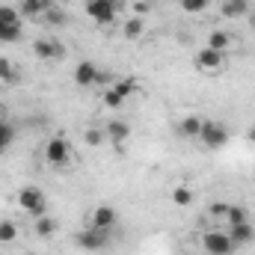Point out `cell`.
<instances>
[{
    "label": "cell",
    "instance_id": "1",
    "mask_svg": "<svg viewBox=\"0 0 255 255\" xmlns=\"http://www.w3.org/2000/svg\"><path fill=\"white\" fill-rule=\"evenodd\" d=\"M122 9H125V0H86V6H83V12L101 27H110Z\"/></svg>",
    "mask_w": 255,
    "mask_h": 255
},
{
    "label": "cell",
    "instance_id": "2",
    "mask_svg": "<svg viewBox=\"0 0 255 255\" xmlns=\"http://www.w3.org/2000/svg\"><path fill=\"white\" fill-rule=\"evenodd\" d=\"M202 250L208 255H235L238 253V247L232 244V238H229V232L223 226L202 232Z\"/></svg>",
    "mask_w": 255,
    "mask_h": 255
},
{
    "label": "cell",
    "instance_id": "3",
    "mask_svg": "<svg viewBox=\"0 0 255 255\" xmlns=\"http://www.w3.org/2000/svg\"><path fill=\"white\" fill-rule=\"evenodd\" d=\"M15 199H18V208H21L24 214H30L33 220H36V217H42V214H45V208H48V196H45V190H42V187H33V184L21 187Z\"/></svg>",
    "mask_w": 255,
    "mask_h": 255
},
{
    "label": "cell",
    "instance_id": "4",
    "mask_svg": "<svg viewBox=\"0 0 255 255\" xmlns=\"http://www.w3.org/2000/svg\"><path fill=\"white\" fill-rule=\"evenodd\" d=\"M199 142H202L205 148L217 151V148H223V145L229 142V128L223 125V122H217V119H202V128H199Z\"/></svg>",
    "mask_w": 255,
    "mask_h": 255
},
{
    "label": "cell",
    "instance_id": "5",
    "mask_svg": "<svg viewBox=\"0 0 255 255\" xmlns=\"http://www.w3.org/2000/svg\"><path fill=\"white\" fill-rule=\"evenodd\" d=\"M71 157H74V151H71V142L65 136H51L45 142V160H48V166L63 169V166L71 163Z\"/></svg>",
    "mask_w": 255,
    "mask_h": 255
},
{
    "label": "cell",
    "instance_id": "6",
    "mask_svg": "<svg viewBox=\"0 0 255 255\" xmlns=\"http://www.w3.org/2000/svg\"><path fill=\"white\" fill-rule=\"evenodd\" d=\"M193 63H196V68H199L202 74H220V71L226 68L229 60H226V54H223V51H214V48H208V45H205V48H199V51H196V60H193Z\"/></svg>",
    "mask_w": 255,
    "mask_h": 255
},
{
    "label": "cell",
    "instance_id": "7",
    "mask_svg": "<svg viewBox=\"0 0 255 255\" xmlns=\"http://www.w3.org/2000/svg\"><path fill=\"white\" fill-rule=\"evenodd\" d=\"M77 247L83 250V253H101V250H107L110 247V232H101V229H83V232H77Z\"/></svg>",
    "mask_w": 255,
    "mask_h": 255
},
{
    "label": "cell",
    "instance_id": "8",
    "mask_svg": "<svg viewBox=\"0 0 255 255\" xmlns=\"http://www.w3.org/2000/svg\"><path fill=\"white\" fill-rule=\"evenodd\" d=\"M116 223H119V214H116V208H110V205H98V208L89 214V220H86L89 229H101V232L116 229Z\"/></svg>",
    "mask_w": 255,
    "mask_h": 255
},
{
    "label": "cell",
    "instance_id": "9",
    "mask_svg": "<svg viewBox=\"0 0 255 255\" xmlns=\"http://www.w3.org/2000/svg\"><path fill=\"white\" fill-rule=\"evenodd\" d=\"M33 54L42 60V63H51V60H63L65 57V45L57 39H39L33 42Z\"/></svg>",
    "mask_w": 255,
    "mask_h": 255
},
{
    "label": "cell",
    "instance_id": "10",
    "mask_svg": "<svg viewBox=\"0 0 255 255\" xmlns=\"http://www.w3.org/2000/svg\"><path fill=\"white\" fill-rule=\"evenodd\" d=\"M226 232H229V238H232V244L241 250V247H250L255 241V226L247 220V223H238V226H226Z\"/></svg>",
    "mask_w": 255,
    "mask_h": 255
},
{
    "label": "cell",
    "instance_id": "11",
    "mask_svg": "<svg viewBox=\"0 0 255 255\" xmlns=\"http://www.w3.org/2000/svg\"><path fill=\"white\" fill-rule=\"evenodd\" d=\"M101 80V71H98V65L89 63V60H83V63H77V68H74V83L77 86H95Z\"/></svg>",
    "mask_w": 255,
    "mask_h": 255
},
{
    "label": "cell",
    "instance_id": "12",
    "mask_svg": "<svg viewBox=\"0 0 255 255\" xmlns=\"http://www.w3.org/2000/svg\"><path fill=\"white\" fill-rule=\"evenodd\" d=\"M104 133H107V142H113L116 148H122L128 139H130V125L122 122V119H113L104 125Z\"/></svg>",
    "mask_w": 255,
    "mask_h": 255
},
{
    "label": "cell",
    "instance_id": "13",
    "mask_svg": "<svg viewBox=\"0 0 255 255\" xmlns=\"http://www.w3.org/2000/svg\"><path fill=\"white\" fill-rule=\"evenodd\" d=\"M54 6V0H21L18 12L21 18H45V12Z\"/></svg>",
    "mask_w": 255,
    "mask_h": 255
},
{
    "label": "cell",
    "instance_id": "14",
    "mask_svg": "<svg viewBox=\"0 0 255 255\" xmlns=\"http://www.w3.org/2000/svg\"><path fill=\"white\" fill-rule=\"evenodd\" d=\"M250 9H253L250 0H223V6H220L223 18H232V21H235V18H247Z\"/></svg>",
    "mask_w": 255,
    "mask_h": 255
},
{
    "label": "cell",
    "instance_id": "15",
    "mask_svg": "<svg viewBox=\"0 0 255 255\" xmlns=\"http://www.w3.org/2000/svg\"><path fill=\"white\" fill-rule=\"evenodd\" d=\"M199 128H202V119H199V116H184V119L175 125V133L184 136V139H199Z\"/></svg>",
    "mask_w": 255,
    "mask_h": 255
},
{
    "label": "cell",
    "instance_id": "16",
    "mask_svg": "<svg viewBox=\"0 0 255 255\" xmlns=\"http://www.w3.org/2000/svg\"><path fill=\"white\" fill-rule=\"evenodd\" d=\"M33 229H36V235L39 238H54L57 232H60V223L54 220V217H36V223H33Z\"/></svg>",
    "mask_w": 255,
    "mask_h": 255
},
{
    "label": "cell",
    "instance_id": "17",
    "mask_svg": "<svg viewBox=\"0 0 255 255\" xmlns=\"http://www.w3.org/2000/svg\"><path fill=\"white\" fill-rule=\"evenodd\" d=\"M208 48L229 54V48H232V36H229L226 30H211V33H208Z\"/></svg>",
    "mask_w": 255,
    "mask_h": 255
},
{
    "label": "cell",
    "instance_id": "18",
    "mask_svg": "<svg viewBox=\"0 0 255 255\" xmlns=\"http://www.w3.org/2000/svg\"><path fill=\"white\" fill-rule=\"evenodd\" d=\"M18 77H21L18 74V65L12 63L9 57H0V80L3 83H18Z\"/></svg>",
    "mask_w": 255,
    "mask_h": 255
},
{
    "label": "cell",
    "instance_id": "19",
    "mask_svg": "<svg viewBox=\"0 0 255 255\" xmlns=\"http://www.w3.org/2000/svg\"><path fill=\"white\" fill-rule=\"evenodd\" d=\"M122 33H125V39H130V42H133V39H139V36L145 33V21H142V18H136V15H133V18H128L125 27H122Z\"/></svg>",
    "mask_w": 255,
    "mask_h": 255
},
{
    "label": "cell",
    "instance_id": "20",
    "mask_svg": "<svg viewBox=\"0 0 255 255\" xmlns=\"http://www.w3.org/2000/svg\"><path fill=\"white\" fill-rule=\"evenodd\" d=\"M193 199H196V196H193L190 187H184V184L172 187V202H175L178 208H190V205H193Z\"/></svg>",
    "mask_w": 255,
    "mask_h": 255
},
{
    "label": "cell",
    "instance_id": "21",
    "mask_svg": "<svg viewBox=\"0 0 255 255\" xmlns=\"http://www.w3.org/2000/svg\"><path fill=\"white\" fill-rule=\"evenodd\" d=\"M83 142H86V145H92V148L104 145V142H107V133H104V128H86V130H83Z\"/></svg>",
    "mask_w": 255,
    "mask_h": 255
},
{
    "label": "cell",
    "instance_id": "22",
    "mask_svg": "<svg viewBox=\"0 0 255 255\" xmlns=\"http://www.w3.org/2000/svg\"><path fill=\"white\" fill-rule=\"evenodd\" d=\"M101 101H104V107H110V110H119V107H125V104H128V101L116 92V89H113V86H107V89L101 92Z\"/></svg>",
    "mask_w": 255,
    "mask_h": 255
},
{
    "label": "cell",
    "instance_id": "23",
    "mask_svg": "<svg viewBox=\"0 0 255 255\" xmlns=\"http://www.w3.org/2000/svg\"><path fill=\"white\" fill-rule=\"evenodd\" d=\"M250 214L244 205H229V214H226V226H238V223H247Z\"/></svg>",
    "mask_w": 255,
    "mask_h": 255
},
{
    "label": "cell",
    "instance_id": "24",
    "mask_svg": "<svg viewBox=\"0 0 255 255\" xmlns=\"http://www.w3.org/2000/svg\"><path fill=\"white\" fill-rule=\"evenodd\" d=\"M18 39H21V24H3L0 21V45L18 42Z\"/></svg>",
    "mask_w": 255,
    "mask_h": 255
},
{
    "label": "cell",
    "instance_id": "25",
    "mask_svg": "<svg viewBox=\"0 0 255 255\" xmlns=\"http://www.w3.org/2000/svg\"><path fill=\"white\" fill-rule=\"evenodd\" d=\"M45 21H48L51 27H65V24H68V15H65L63 9H60V6L54 3V6H51V9L45 12Z\"/></svg>",
    "mask_w": 255,
    "mask_h": 255
},
{
    "label": "cell",
    "instance_id": "26",
    "mask_svg": "<svg viewBox=\"0 0 255 255\" xmlns=\"http://www.w3.org/2000/svg\"><path fill=\"white\" fill-rule=\"evenodd\" d=\"M15 142V128L9 125L6 119H0V151H6Z\"/></svg>",
    "mask_w": 255,
    "mask_h": 255
},
{
    "label": "cell",
    "instance_id": "27",
    "mask_svg": "<svg viewBox=\"0 0 255 255\" xmlns=\"http://www.w3.org/2000/svg\"><path fill=\"white\" fill-rule=\"evenodd\" d=\"M18 238V226L12 220H0V244H12Z\"/></svg>",
    "mask_w": 255,
    "mask_h": 255
},
{
    "label": "cell",
    "instance_id": "28",
    "mask_svg": "<svg viewBox=\"0 0 255 255\" xmlns=\"http://www.w3.org/2000/svg\"><path fill=\"white\" fill-rule=\"evenodd\" d=\"M113 89H116V92H119V95L128 101V98L136 92V80H130V77H119V80L113 83Z\"/></svg>",
    "mask_w": 255,
    "mask_h": 255
},
{
    "label": "cell",
    "instance_id": "29",
    "mask_svg": "<svg viewBox=\"0 0 255 255\" xmlns=\"http://www.w3.org/2000/svg\"><path fill=\"white\" fill-rule=\"evenodd\" d=\"M208 3H211V0H178V6H181L187 15H202V12L208 9Z\"/></svg>",
    "mask_w": 255,
    "mask_h": 255
},
{
    "label": "cell",
    "instance_id": "30",
    "mask_svg": "<svg viewBox=\"0 0 255 255\" xmlns=\"http://www.w3.org/2000/svg\"><path fill=\"white\" fill-rule=\"evenodd\" d=\"M0 21L3 24H21V12L9 9V6H0Z\"/></svg>",
    "mask_w": 255,
    "mask_h": 255
},
{
    "label": "cell",
    "instance_id": "31",
    "mask_svg": "<svg viewBox=\"0 0 255 255\" xmlns=\"http://www.w3.org/2000/svg\"><path fill=\"white\" fill-rule=\"evenodd\" d=\"M226 214H229V202H214L211 205V217L217 223H226Z\"/></svg>",
    "mask_w": 255,
    "mask_h": 255
},
{
    "label": "cell",
    "instance_id": "32",
    "mask_svg": "<svg viewBox=\"0 0 255 255\" xmlns=\"http://www.w3.org/2000/svg\"><path fill=\"white\" fill-rule=\"evenodd\" d=\"M148 12H151V3H148V0H136V3H133V15H136V18H142V15H148Z\"/></svg>",
    "mask_w": 255,
    "mask_h": 255
},
{
    "label": "cell",
    "instance_id": "33",
    "mask_svg": "<svg viewBox=\"0 0 255 255\" xmlns=\"http://www.w3.org/2000/svg\"><path fill=\"white\" fill-rule=\"evenodd\" d=\"M247 139H250V142H253V145H255V125L250 128V130H247Z\"/></svg>",
    "mask_w": 255,
    "mask_h": 255
},
{
    "label": "cell",
    "instance_id": "34",
    "mask_svg": "<svg viewBox=\"0 0 255 255\" xmlns=\"http://www.w3.org/2000/svg\"><path fill=\"white\" fill-rule=\"evenodd\" d=\"M247 18H250V27L255 30V9H250V15H247Z\"/></svg>",
    "mask_w": 255,
    "mask_h": 255
},
{
    "label": "cell",
    "instance_id": "35",
    "mask_svg": "<svg viewBox=\"0 0 255 255\" xmlns=\"http://www.w3.org/2000/svg\"><path fill=\"white\" fill-rule=\"evenodd\" d=\"M148 3H163V0H148Z\"/></svg>",
    "mask_w": 255,
    "mask_h": 255
},
{
    "label": "cell",
    "instance_id": "36",
    "mask_svg": "<svg viewBox=\"0 0 255 255\" xmlns=\"http://www.w3.org/2000/svg\"><path fill=\"white\" fill-rule=\"evenodd\" d=\"M0 119H3V116H0Z\"/></svg>",
    "mask_w": 255,
    "mask_h": 255
}]
</instances>
